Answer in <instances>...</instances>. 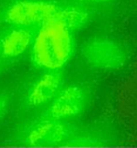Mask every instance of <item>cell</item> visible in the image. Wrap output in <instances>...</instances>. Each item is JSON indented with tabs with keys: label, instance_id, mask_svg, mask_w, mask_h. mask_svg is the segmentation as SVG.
Instances as JSON below:
<instances>
[{
	"label": "cell",
	"instance_id": "obj_1",
	"mask_svg": "<svg viewBox=\"0 0 137 148\" xmlns=\"http://www.w3.org/2000/svg\"><path fill=\"white\" fill-rule=\"evenodd\" d=\"M56 13L43 23L33 42L35 63L50 71L64 67L71 56L73 48L71 29Z\"/></svg>",
	"mask_w": 137,
	"mask_h": 148
},
{
	"label": "cell",
	"instance_id": "obj_2",
	"mask_svg": "<svg viewBox=\"0 0 137 148\" xmlns=\"http://www.w3.org/2000/svg\"><path fill=\"white\" fill-rule=\"evenodd\" d=\"M83 56L92 67L104 71H117L127 62L123 48L108 38L90 40L83 48Z\"/></svg>",
	"mask_w": 137,
	"mask_h": 148
},
{
	"label": "cell",
	"instance_id": "obj_3",
	"mask_svg": "<svg viewBox=\"0 0 137 148\" xmlns=\"http://www.w3.org/2000/svg\"><path fill=\"white\" fill-rule=\"evenodd\" d=\"M59 7L54 3L37 0H22L7 9L5 18L9 24L27 26L43 24L57 12Z\"/></svg>",
	"mask_w": 137,
	"mask_h": 148
},
{
	"label": "cell",
	"instance_id": "obj_4",
	"mask_svg": "<svg viewBox=\"0 0 137 148\" xmlns=\"http://www.w3.org/2000/svg\"><path fill=\"white\" fill-rule=\"evenodd\" d=\"M85 107V96L77 86L64 89L55 96L49 109L50 119H67L80 114Z\"/></svg>",
	"mask_w": 137,
	"mask_h": 148
},
{
	"label": "cell",
	"instance_id": "obj_5",
	"mask_svg": "<svg viewBox=\"0 0 137 148\" xmlns=\"http://www.w3.org/2000/svg\"><path fill=\"white\" fill-rule=\"evenodd\" d=\"M62 83L60 74L49 72L39 79L31 90L28 101L32 106H40L48 103L58 94Z\"/></svg>",
	"mask_w": 137,
	"mask_h": 148
},
{
	"label": "cell",
	"instance_id": "obj_6",
	"mask_svg": "<svg viewBox=\"0 0 137 148\" xmlns=\"http://www.w3.org/2000/svg\"><path fill=\"white\" fill-rule=\"evenodd\" d=\"M65 136V128L57 120H47L37 124L27 136V141L33 145H54Z\"/></svg>",
	"mask_w": 137,
	"mask_h": 148
},
{
	"label": "cell",
	"instance_id": "obj_7",
	"mask_svg": "<svg viewBox=\"0 0 137 148\" xmlns=\"http://www.w3.org/2000/svg\"><path fill=\"white\" fill-rule=\"evenodd\" d=\"M33 41L32 35L24 29H14L4 38L1 49L7 57L21 56L29 48Z\"/></svg>",
	"mask_w": 137,
	"mask_h": 148
},
{
	"label": "cell",
	"instance_id": "obj_8",
	"mask_svg": "<svg viewBox=\"0 0 137 148\" xmlns=\"http://www.w3.org/2000/svg\"><path fill=\"white\" fill-rule=\"evenodd\" d=\"M7 106V98L4 96H0V118L2 117L4 112L6 110Z\"/></svg>",
	"mask_w": 137,
	"mask_h": 148
},
{
	"label": "cell",
	"instance_id": "obj_9",
	"mask_svg": "<svg viewBox=\"0 0 137 148\" xmlns=\"http://www.w3.org/2000/svg\"><path fill=\"white\" fill-rule=\"evenodd\" d=\"M79 1L88 2V3H96V4H102V3H107L113 1V0H79Z\"/></svg>",
	"mask_w": 137,
	"mask_h": 148
}]
</instances>
